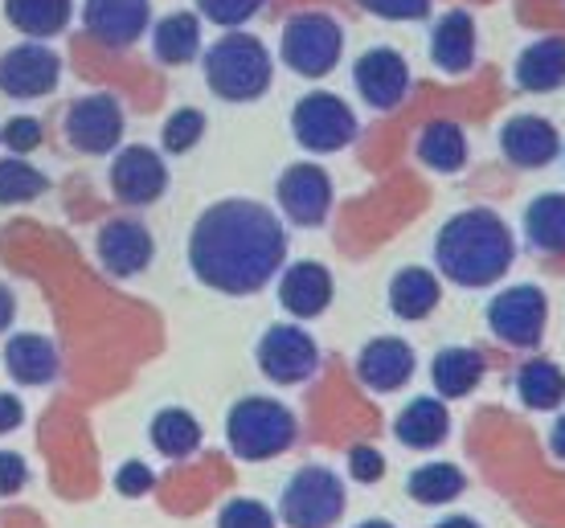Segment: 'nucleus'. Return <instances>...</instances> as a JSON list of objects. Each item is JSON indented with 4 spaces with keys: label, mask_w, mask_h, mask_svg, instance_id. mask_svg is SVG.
<instances>
[{
    "label": "nucleus",
    "mask_w": 565,
    "mask_h": 528,
    "mask_svg": "<svg viewBox=\"0 0 565 528\" xmlns=\"http://www.w3.org/2000/svg\"><path fill=\"white\" fill-rule=\"evenodd\" d=\"M356 528H394V525H390V520H361Z\"/></svg>",
    "instance_id": "49530a36"
},
{
    "label": "nucleus",
    "mask_w": 565,
    "mask_h": 528,
    "mask_svg": "<svg viewBox=\"0 0 565 528\" xmlns=\"http://www.w3.org/2000/svg\"><path fill=\"white\" fill-rule=\"evenodd\" d=\"M205 136V115L198 107H181V111L169 115V123L160 131V143H164V152L172 157H184V152H193Z\"/></svg>",
    "instance_id": "72a5a7b5"
},
{
    "label": "nucleus",
    "mask_w": 565,
    "mask_h": 528,
    "mask_svg": "<svg viewBox=\"0 0 565 528\" xmlns=\"http://www.w3.org/2000/svg\"><path fill=\"white\" fill-rule=\"evenodd\" d=\"M361 9L382 21H423L430 17V0H361Z\"/></svg>",
    "instance_id": "4c0bfd02"
},
{
    "label": "nucleus",
    "mask_w": 565,
    "mask_h": 528,
    "mask_svg": "<svg viewBox=\"0 0 565 528\" xmlns=\"http://www.w3.org/2000/svg\"><path fill=\"white\" fill-rule=\"evenodd\" d=\"M152 21V0H83V25L107 50L140 42Z\"/></svg>",
    "instance_id": "dca6fc26"
},
{
    "label": "nucleus",
    "mask_w": 565,
    "mask_h": 528,
    "mask_svg": "<svg viewBox=\"0 0 565 528\" xmlns=\"http://www.w3.org/2000/svg\"><path fill=\"white\" fill-rule=\"evenodd\" d=\"M111 193L124 205H152V201H160L169 193L164 157L148 143L119 148V157L111 160Z\"/></svg>",
    "instance_id": "f8f14e48"
},
{
    "label": "nucleus",
    "mask_w": 565,
    "mask_h": 528,
    "mask_svg": "<svg viewBox=\"0 0 565 528\" xmlns=\"http://www.w3.org/2000/svg\"><path fill=\"white\" fill-rule=\"evenodd\" d=\"M483 353L480 348H463V344H451V348H443L430 365V381H435L438 398H467L471 389L483 381Z\"/></svg>",
    "instance_id": "b1692460"
},
{
    "label": "nucleus",
    "mask_w": 565,
    "mask_h": 528,
    "mask_svg": "<svg viewBox=\"0 0 565 528\" xmlns=\"http://www.w3.org/2000/svg\"><path fill=\"white\" fill-rule=\"evenodd\" d=\"M45 188H50L45 172H38L21 157L0 160V205H25V201L42 197Z\"/></svg>",
    "instance_id": "473e14b6"
},
{
    "label": "nucleus",
    "mask_w": 565,
    "mask_h": 528,
    "mask_svg": "<svg viewBox=\"0 0 565 528\" xmlns=\"http://www.w3.org/2000/svg\"><path fill=\"white\" fill-rule=\"evenodd\" d=\"M279 209L296 226H324L332 214V176L320 164H291L275 185Z\"/></svg>",
    "instance_id": "ddd939ff"
},
{
    "label": "nucleus",
    "mask_w": 565,
    "mask_h": 528,
    "mask_svg": "<svg viewBox=\"0 0 565 528\" xmlns=\"http://www.w3.org/2000/svg\"><path fill=\"white\" fill-rule=\"evenodd\" d=\"M500 152L516 169H545L562 152V136L545 115H512L500 128Z\"/></svg>",
    "instance_id": "f3484780"
},
{
    "label": "nucleus",
    "mask_w": 565,
    "mask_h": 528,
    "mask_svg": "<svg viewBox=\"0 0 565 528\" xmlns=\"http://www.w3.org/2000/svg\"><path fill=\"white\" fill-rule=\"evenodd\" d=\"M66 140H71L74 152L83 157H103V152H115L119 140H124V107L115 95H83V99L71 103L66 111Z\"/></svg>",
    "instance_id": "1a4fd4ad"
},
{
    "label": "nucleus",
    "mask_w": 565,
    "mask_h": 528,
    "mask_svg": "<svg viewBox=\"0 0 565 528\" xmlns=\"http://www.w3.org/2000/svg\"><path fill=\"white\" fill-rule=\"evenodd\" d=\"M62 78V57L42 42L13 45L0 54V90L9 99H42Z\"/></svg>",
    "instance_id": "9b49d317"
},
{
    "label": "nucleus",
    "mask_w": 565,
    "mask_h": 528,
    "mask_svg": "<svg viewBox=\"0 0 565 528\" xmlns=\"http://www.w3.org/2000/svg\"><path fill=\"white\" fill-rule=\"evenodd\" d=\"M349 475H353L356 484H377L385 475V459L382 451H373V446H353L349 451Z\"/></svg>",
    "instance_id": "58836bf2"
},
{
    "label": "nucleus",
    "mask_w": 565,
    "mask_h": 528,
    "mask_svg": "<svg viewBox=\"0 0 565 528\" xmlns=\"http://www.w3.org/2000/svg\"><path fill=\"white\" fill-rule=\"evenodd\" d=\"M516 258V238L495 209H463L443 222L435 238V267L455 287H492Z\"/></svg>",
    "instance_id": "f03ea898"
},
{
    "label": "nucleus",
    "mask_w": 565,
    "mask_h": 528,
    "mask_svg": "<svg viewBox=\"0 0 565 528\" xmlns=\"http://www.w3.org/2000/svg\"><path fill=\"white\" fill-rule=\"evenodd\" d=\"M435 528H483L480 520H471V516H447V520H438Z\"/></svg>",
    "instance_id": "a18cd8bd"
},
{
    "label": "nucleus",
    "mask_w": 565,
    "mask_h": 528,
    "mask_svg": "<svg viewBox=\"0 0 565 528\" xmlns=\"http://www.w3.org/2000/svg\"><path fill=\"white\" fill-rule=\"evenodd\" d=\"M291 131L308 152H340L356 140V115L340 95L311 90L291 111Z\"/></svg>",
    "instance_id": "6e6552de"
},
{
    "label": "nucleus",
    "mask_w": 565,
    "mask_h": 528,
    "mask_svg": "<svg viewBox=\"0 0 565 528\" xmlns=\"http://www.w3.org/2000/svg\"><path fill=\"white\" fill-rule=\"evenodd\" d=\"M148 439L164 459H189L201 446V422L189 410H160L148 427Z\"/></svg>",
    "instance_id": "7c9ffc66"
},
{
    "label": "nucleus",
    "mask_w": 565,
    "mask_h": 528,
    "mask_svg": "<svg viewBox=\"0 0 565 528\" xmlns=\"http://www.w3.org/2000/svg\"><path fill=\"white\" fill-rule=\"evenodd\" d=\"M394 434L402 446H411V451H435L438 443H447V434H451V414H447V406L443 398H414L394 422Z\"/></svg>",
    "instance_id": "5701e85b"
},
{
    "label": "nucleus",
    "mask_w": 565,
    "mask_h": 528,
    "mask_svg": "<svg viewBox=\"0 0 565 528\" xmlns=\"http://www.w3.org/2000/svg\"><path fill=\"white\" fill-rule=\"evenodd\" d=\"M545 320H550V300L533 283L504 287L488 303V328L509 348H537L541 336H545Z\"/></svg>",
    "instance_id": "0eeeda50"
},
{
    "label": "nucleus",
    "mask_w": 565,
    "mask_h": 528,
    "mask_svg": "<svg viewBox=\"0 0 565 528\" xmlns=\"http://www.w3.org/2000/svg\"><path fill=\"white\" fill-rule=\"evenodd\" d=\"M414 365H418V357H414L411 344L397 341V336H377V341H369L361 348L356 377L373 394H394V389H402L414 377Z\"/></svg>",
    "instance_id": "a211bd4d"
},
{
    "label": "nucleus",
    "mask_w": 565,
    "mask_h": 528,
    "mask_svg": "<svg viewBox=\"0 0 565 528\" xmlns=\"http://www.w3.org/2000/svg\"><path fill=\"white\" fill-rule=\"evenodd\" d=\"M296 414L275 398H242L226 414V443L246 463H263L296 446Z\"/></svg>",
    "instance_id": "20e7f679"
},
{
    "label": "nucleus",
    "mask_w": 565,
    "mask_h": 528,
    "mask_svg": "<svg viewBox=\"0 0 565 528\" xmlns=\"http://www.w3.org/2000/svg\"><path fill=\"white\" fill-rule=\"evenodd\" d=\"M430 62L447 74H463L476 62V21L467 9L443 13L430 29Z\"/></svg>",
    "instance_id": "aec40b11"
},
{
    "label": "nucleus",
    "mask_w": 565,
    "mask_h": 528,
    "mask_svg": "<svg viewBox=\"0 0 565 528\" xmlns=\"http://www.w3.org/2000/svg\"><path fill=\"white\" fill-rule=\"evenodd\" d=\"M0 143L13 148L17 157H25V152H33V148L42 143V123H38L33 115H17V119H9V123L0 128Z\"/></svg>",
    "instance_id": "e433bc0d"
},
{
    "label": "nucleus",
    "mask_w": 565,
    "mask_h": 528,
    "mask_svg": "<svg viewBox=\"0 0 565 528\" xmlns=\"http://www.w3.org/2000/svg\"><path fill=\"white\" fill-rule=\"evenodd\" d=\"M332 291H337V283H332L328 267L311 262V258H303V262H296V267H287L279 279V303L296 315V320H316V315H324L328 303H332Z\"/></svg>",
    "instance_id": "6ab92c4d"
},
{
    "label": "nucleus",
    "mask_w": 565,
    "mask_h": 528,
    "mask_svg": "<svg viewBox=\"0 0 565 528\" xmlns=\"http://www.w3.org/2000/svg\"><path fill=\"white\" fill-rule=\"evenodd\" d=\"M438 300H443L438 274L426 271V267H406L390 283V308H394L397 320H426L438 308Z\"/></svg>",
    "instance_id": "393cba45"
},
{
    "label": "nucleus",
    "mask_w": 565,
    "mask_h": 528,
    "mask_svg": "<svg viewBox=\"0 0 565 528\" xmlns=\"http://www.w3.org/2000/svg\"><path fill=\"white\" fill-rule=\"evenodd\" d=\"M279 516L287 528H332L344 516V484L328 467H299L279 496Z\"/></svg>",
    "instance_id": "423d86ee"
},
{
    "label": "nucleus",
    "mask_w": 565,
    "mask_h": 528,
    "mask_svg": "<svg viewBox=\"0 0 565 528\" xmlns=\"http://www.w3.org/2000/svg\"><path fill=\"white\" fill-rule=\"evenodd\" d=\"M29 484V463L13 451H0V496H17Z\"/></svg>",
    "instance_id": "a19ab883"
},
{
    "label": "nucleus",
    "mask_w": 565,
    "mask_h": 528,
    "mask_svg": "<svg viewBox=\"0 0 565 528\" xmlns=\"http://www.w3.org/2000/svg\"><path fill=\"white\" fill-rule=\"evenodd\" d=\"M418 160L435 172H459L463 169V160H467L463 128L451 123V119H435V123H426L423 136H418Z\"/></svg>",
    "instance_id": "c756f323"
},
{
    "label": "nucleus",
    "mask_w": 565,
    "mask_h": 528,
    "mask_svg": "<svg viewBox=\"0 0 565 528\" xmlns=\"http://www.w3.org/2000/svg\"><path fill=\"white\" fill-rule=\"evenodd\" d=\"M21 422H25V406L13 394H0V434H13Z\"/></svg>",
    "instance_id": "79ce46f5"
},
{
    "label": "nucleus",
    "mask_w": 565,
    "mask_h": 528,
    "mask_svg": "<svg viewBox=\"0 0 565 528\" xmlns=\"http://www.w3.org/2000/svg\"><path fill=\"white\" fill-rule=\"evenodd\" d=\"M287 258L282 222L267 205L230 197L210 205L189 229V267L222 295H255Z\"/></svg>",
    "instance_id": "f257e3e1"
},
{
    "label": "nucleus",
    "mask_w": 565,
    "mask_h": 528,
    "mask_svg": "<svg viewBox=\"0 0 565 528\" xmlns=\"http://www.w3.org/2000/svg\"><path fill=\"white\" fill-rule=\"evenodd\" d=\"M263 4H267V0H198V13L205 17V21H213V25L238 29V25H246L250 17L263 13Z\"/></svg>",
    "instance_id": "f704fd0d"
},
{
    "label": "nucleus",
    "mask_w": 565,
    "mask_h": 528,
    "mask_svg": "<svg viewBox=\"0 0 565 528\" xmlns=\"http://www.w3.org/2000/svg\"><path fill=\"white\" fill-rule=\"evenodd\" d=\"M258 369L267 373L275 386H299L320 369V348L299 324H275L258 341Z\"/></svg>",
    "instance_id": "9d476101"
},
{
    "label": "nucleus",
    "mask_w": 565,
    "mask_h": 528,
    "mask_svg": "<svg viewBox=\"0 0 565 528\" xmlns=\"http://www.w3.org/2000/svg\"><path fill=\"white\" fill-rule=\"evenodd\" d=\"M270 78H275L270 50L250 33H230L222 42H213L205 54V83L226 103L263 99L270 90Z\"/></svg>",
    "instance_id": "7ed1b4c3"
},
{
    "label": "nucleus",
    "mask_w": 565,
    "mask_h": 528,
    "mask_svg": "<svg viewBox=\"0 0 565 528\" xmlns=\"http://www.w3.org/2000/svg\"><path fill=\"white\" fill-rule=\"evenodd\" d=\"M74 0H4V17L17 33H25L33 42L42 37H57L71 25Z\"/></svg>",
    "instance_id": "a878e982"
},
{
    "label": "nucleus",
    "mask_w": 565,
    "mask_h": 528,
    "mask_svg": "<svg viewBox=\"0 0 565 528\" xmlns=\"http://www.w3.org/2000/svg\"><path fill=\"white\" fill-rule=\"evenodd\" d=\"M115 487H119V496H148L156 487V475H152V467L148 463H124L119 472H115Z\"/></svg>",
    "instance_id": "ea45409f"
},
{
    "label": "nucleus",
    "mask_w": 565,
    "mask_h": 528,
    "mask_svg": "<svg viewBox=\"0 0 565 528\" xmlns=\"http://www.w3.org/2000/svg\"><path fill=\"white\" fill-rule=\"evenodd\" d=\"M13 315H17V295H13V287H4L0 283V332L13 324Z\"/></svg>",
    "instance_id": "37998d69"
},
{
    "label": "nucleus",
    "mask_w": 565,
    "mask_h": 528,
    "mask_svg": "<svg viewBox=\"0 0 565 528\" xmlns=\"http://www.w3.org/2000/svg\"><path fill=\"white\" fill-rule=\"evenodd\" d=\"M467 475L455 467V463H426L406 479V492H411L418 504H451L455 496H463Z\"/></svg>",
    "instance_id": "2f4dec72"
},
{
    "label": "nucleus",
    "mask_w": 565,
    "mask_h": 528,
    "mask_svg": "<svg viewBox=\"0 0 565 528\" xmlns=\"http://www.w3.org/2000/svg\"><path fill=\"white\" fill-rule=\"evenodd\" d=\"M95 255H99V262L111 274L131 279V274H143L152 267L156 243L143 222H136V217H115V222H107V226L99 229Z\"/></svg>",
    "instance_id": "2eb2a0df"
},
{
    "label": "nucleus",
    "mask_w": 565,
    "mask_h": 528,
    "mask_svg": "<svg viewBox=\"0 0 565 528\" xmlns=\"http://www.w3.org/2000/svg\"><path fill=\"white\" fill-rule=\"evenodd\" d=\"M217 528H275V513L258 500H230L217 513Z\"/></svg>",
    "instance_id": "c9c22d12"
},
{
    "label": "nucleus",
    "mask_w": 565,
    "mask_h": 528,
    "mask_svg": "<svg viewBox=\"0 0 565 528\" xmlns=\"http://www.w3.org/2000/svg\"><path fill=\"white\" fill-rule=\"evenodd\" d=\"M353 83L369 107L394 111L397 103L406 99V90H411V66L390 45H373V50H365V54L356 57Z\"/></svg>",
    "instance_id": "4468645a"
},
{
    "label": "nucleus",
    "mask_w": 565,
    "mask_h": 528,
    "mask_svg": "<svg viewBox=\"0 0 565 528\" xmlns=\"http://www.w3.org/2000/svg\"><path fill=\"white\" fill-rule=\"evenodd\" d=\"M524 234L541 255H565V193H541L529 201Z\"/></svg>",
    "instance_id": "bb28decb"
},
{
    "label": "nucleus",
    "mask_w": 565,
    "mask_h": 528,
    "mask_svg": "<svg viewBox=\"0 0 565 528\" xmlns=\"http://www.w3.org/2000/svg\"><path fill=\"white\" fill-rule=\"evenodd\" d=\"M279 54L287 71L303 74V78H324L328 71H337L340 54H344V29L328 13H296L282 25Z\"/></svg>",
    "instance_id": "39448f33"
},
{
    "label": "nucleus",
    "mask_w": 565,
    "mask_h": 528,
    "mask_svg": "<svg viewBox=\"0 0 565 528\" xmlns=\"http://www.w3.org/2000/svg\"><path fill=\"white\" fill-rule=\"evenodd\" d=\"M550 451L557 459H565V414L553 422V430H550Z\"/></svg>",
    "instance_id": "c03bdc74"
},
{
    "label": "nucleus",
    "mask_w": 565,
    "mask_h": 528,
    "mask_svg": "<svg viewBox=\"0 0 565 528\" xmlns=\"http://www.w3.org/2000/svg\"><path fill=\"white\" fill-rule=\"evenodd\" d=\"M516 398L529 410H557L565 401V373L545 357L524 360L516 369Z\"/></svg>",
    "instance_id": "c85d7f7f"
},
{
    "label": "nucleus",
    "mask_w": 565,
    "mask_h": 528,
    "mask_svg": "<svg viewBox=\"0 0 565 528\" xmlns=\"http://www.w3.org/2000/svg\"><path fill=\"white\" fill-rule=\"evenodd\" d=\"M201 50V21L198 13H169L164 21H156L152 29V54L164 66H184L193 62Z\"/></svg>",
    "instance_id": "cd10ccee"
},
{
    "label": "nucleus",
    "mask_w": 565,
    "mask_h": 528,
    "mask_svg": "<svg viewBox=\"0 0 565 528\" xmlns=\"http://www.w3.org/2000/svg\"><path fill=\"white\" fill-rule=\"evenodd\" d=\"M4 369L21 386H50L62 369V360H57L54 341H45L38 332H21L4 344Z\"/></svg>",
    "instance_id": "412c9836"
},
{
    "label": "nucleus",
    "mask_w": 565,
    "mask_h": 528,
    "mask_svg": "<svg viewBox=\"0 0 565 528\" xmlns=\"http://www.w3.org/2000/svg\"><path fill=\"white\" fill-rule=\"evenodd\" d=\"M512 74L529 95H550L565 86V37H537L533 45H524Z\"/></svg>",
    "instance_id": "4be33fe9"
}]
</instances>
